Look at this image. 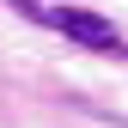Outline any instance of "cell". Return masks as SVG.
Segmentation results:
<instances>
[{
  "instance_id": "obj_1",
  "label": "cell",
  "mask_w": 128,
  "mask_h": 128,
  "mask_svg": "<svg viewBox=\"0 0 128 128\" xmlns=\"http://www.w3.org/2000/svg\"><path fill=\"white\" fill-rule=\"evenodd\" d=\"M43 24L61 30L73 49H92V55H116V61H128V37H122L110 18L86 12V6H49V18H43Z\"/></svg>"
},
{
  "instance_id": "obj_2",
  "label": "cell",
  "mask_w": 128,
  "mask_h": 128,
  "mask_svg": "<svg viewBox=\"0 0 128 128\" xmlns=\"http://www.w3.org/2000/svg\"><path fill=\"white\" fill-rule=\"evenodd\" d=\"M6 6H12V12H18V18H37V24H43V18H49V6H43V0H6Z\"/></svg>"
}]
</instances>
